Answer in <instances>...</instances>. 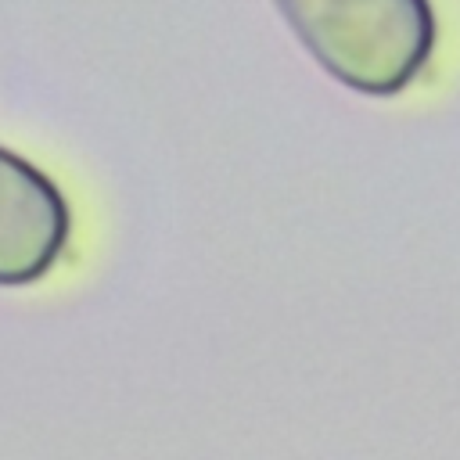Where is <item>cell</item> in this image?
<instances>
[{
    "instance_id": "cell-2",
    "label": "cell",
    "mask_w": 460,
    "mask_h": 460,
    "mask_svg": "<svg viewBox=\"0 0 460 460\" xmlns=\"http://www.w3.org/2000/svg\"><path fill=\"white\" fill-rule=\"evenodd\" d=\"M72 212L58 183L0 144V288L43 280L68 248Z\"/></svg>"
},
{
    "instance_id": "cell-1",
    "label": "cell",
    "mask_w": 460,
    "mask_h": 460,
    "mask_svg": "<svg viewBox=\"0 0 460 460\" xmlns=\"http://www.w3.org/2000/svg\"><path fill=\"white\" fill-rule=\"evenodd\" d=\"M305 54L341 86L395 97L435 54L431 0H273Z\"/></svg>"
}]
</instances>
